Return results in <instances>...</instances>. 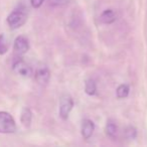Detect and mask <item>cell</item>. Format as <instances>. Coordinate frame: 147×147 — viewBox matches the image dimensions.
<instances>
[{"label":"cell","instance_id":"obj_1","mask_svg":"<svg viewBox=\"0 0 147 147\" xmlns=\"http://www.w3.org/2000/svg\"><path fill=\"white\" fill-rule=\"evenodd\" d=\"M27 20V9L24 6L15 8L7 16V23L11 29H17L22 26Z\"/></svg>","mask_w":147,"mask_h":147},{"label":"cell","instance_id":"obj_2","mask_svg":"<svg viewBox=\"0 0 147 147\" xmlns=\"http://www.w3.org/2000/svg\"><path fill=\"white\" fill-rule=\"evenodd\" d=\"M17 126L14 118L8 112L0 111V133L12 134L16 131Z\"/></svg>","mask_w":147,"mask_h":147},{"label":"cell","instance_id":"obj_3","mask_svg":"<svg viewBox=\"0 0 147 147\" xmlns=\"http://www.w3.org/2000/svg\"><path fill=\"white\" fill-rule=\"evenodd\" d=\"M74 108V100L69 95H63L59 99V114L63 120H67L69 116V113Z\"/></svg>","mask_w":147,"mask_h":147},{"label":"cell","instance_id":"obj_4","mask_svg":"<svg viewBox=\"0 0 147 147\" xmlns=\"http://www.w3.org/2000/svg\"><path fill=\"white\" fill-rule=\"evenodd\" d=\"M12 69L15 74L21 77H30L32 75V69L28 63H25L23 59H17L12 65Z\"/></svg>","mask_w":147,"mask_h":147},{"label":"cell","instance_id":"obj_5","mask_svg":"<svg viewBox=\"0 0 147 147\" xmlns=\"http://www.w3.org/2000/svg\"><path fill=\"white\" fill-rule=\"evenodd\" d=\"M15 53H17L18 55H22L24 53H26L29 49V41L23 35H19L15 38L14 40V45H13Z\"/></svg>","mask_w":147,"mask_h":147},{"label":"cell","instance_id":"obj_6","mask_svg":"<svg viewBox=\"0 0 147 147\" xmlns=\"http://www.w3.org/2000/svg\"><path fill=\"white\" fill-rule=\"evenodd\" d=\"M35 81L40 85H47L51 79V71L47 65H40L37 67L34 75Z\"/></svg>","mask_w":147,"mask_h":147},{"label":"cell","instance_id":"obj_7","mask_svg":"<svg viewBox=\"0 0 147 147\" xmlns=\"http://www.w3.org/2000/svg\"><path fill=\"white\" fill-rule=\"evenodd\" d=\"M95 131V124L92 120L90 119H84L82 122V126H81V133L84 139L88 140L92 137L93 133Z\"/></svg>","mask_w":147,"mask_h":147},{"label":"cell","instance_id":"obj_8","mask_svg":"<svg viewBox=\"0 0 147 147\" xmlns=\"http://www.w3.org/2000/svg\"><path fill=\"white\" fill-rule=\"evenodd\" d=\"M117 19V14L113 9H106L100 15V21L104 24H111Z\"/></svg>","mask_w":147,"mask_h":147},{"label":"cell","instance_id":"obj_9","mask_svg":"<svg viewBox=\"0 0 147 147\" xmlns=\"http://www.w3.org/2000/svg\"><path fill=\"white\" fill-rule=\"evenodd\" d=\"M31 120H32V113H31L30 109L25 107V108H23L22 111H21V115H20L21 123H22L23 126L29 127L31 124Z\"/></svg>","mask_w":147,"mask_h":147},{"label":"cell","instance_id":"obj_10","mask_svg":"<svg viewBox=\"0 0 147 147\" xmlns=\"http://www.w3.org/2000/svg\"><path fill=\"white\" fill-rule=\"evenodd\" d=\"M106 133L109 137L111 138H115L118 133V126H117L116 122L112 119H109L107 121V124H106Z\"/></svg>","mask_w":147,"mask_h":147},{"label":"cell","instance_id":"obj_11","mask_svg":"<svg viewBox=\"0 0 147 147\" xmlns=\"http://www.w3.org/2000/svg\"><path fill=\"white\" fill-rule=\"evenodd\" d=\"M85 92L89 96H94L97 93V85L93 79H88L85 82Z\"/></svg>","mask_w":147,"mask_h":147},{"label":"cell","instance_id":"obj_12","mask_svg":"<svg viewBox=\"0 0 147 147\" xmlns=\"http://www.w3.org/2000/svg\"><path fill=\"white\" fill-rule=\"evenodd\" d=\"M129 93H130V87L127 84H121L116 90V95L119 99L127 98L129 96Z\"/></svg>","mask_w":147,"mask_h":147},{"label":"cell","instance_id":"obj_13","mask_svg":"<svg viewBox=\"0 0 147 147\" xmlns=\"http://www.w3.org/2000/svg\"><path fill=\"white\" fill-rule=\"evenodd\" d=\"M8 51V41L4 34H0V55H4Z\"/></svg>","mask_w":147,"mask_h":147},{"label":"cell","instance_id":"obj_14","mask_svg":"<svg viewBox=\"0 0 147 147\" xmlns=\"http://www.w3.org/2000/svg\"><path fill=\"white\" fill-rule=\"evenodd\" d=\"M125 136L127 139H135L137 136V130L135 127L128 126L125 129Z\"/></svg>","mask_w":147,"mask_h":147},{"label":"cell","instance_id":"obj_15","mask_svg":"<svg viewBox=\"0 0 147 147\" xmlns=\"http://www.w3.org/2000/svg\"><path fill=\"white\" fill-rule=\"evenodd\" d=\"M69 1L71 0H49V4L53 7H59L69 4Z\"/></svg>","mask_w":147,"mask_h":147},{"label":"cell","instance_id":"obj_16","mask_svg":"<svg viewBox=\"0 0 147 147\" xmlns=\"http://www.w3.org/2000/svg\"><path fill=\"white\" fill-rule=\"evenodd\" d=\"M43 2H45V0H30L31 6L33 8H39Z\"/></svg>","mask_w":147,"mask_h":147}]
</instances>
